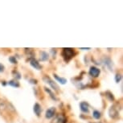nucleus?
Segmentation results:
<instances>
[{
  "mask_svg": "<svg viewBox=\"0 0 123 123\" xmlns=\"http://www.w3.org/2000/svg\"><path fill=\"white\" fill-rule=\"evenodd\" d=\"M80 50H90V48H80Z\"/></svg>",
  "mask_w": 123,
  "mask_h": 123,
  "instance_id": "6ab92c4d",
  "label": "nucleus"
},
{
  "mask_svg": "<svg viewBox=\"0 0 123 123\" xmlns=\"http://www.w3.org/2000/svg\"><path fill=\"white\" fill-rule=\"evenodd\" d=\"M101 113H100L98 110H94L93 113H92V117L97 120L100 119V118H101Z\"/></svg>",
  "mask_w": 123,
  "mask_h": 123,
  "instance_id": "ddd939ff",
  "label": "nucleus"
},
{
  "mask_svg": "<svg viewBox=\"0 0 123 123\" xmlns=\"http://www.w3.org/2000/svg\"><path fill=\"white\" fill-rule=\"evenodd\" d=\"M33 111H34L35 114H36V116H38V117H39V115H40L41 111H42V109H41V106H40V105H39V103H36L34 105Z\"/></svg>",
  "mask_w": 123,
  "mask_h": 123,
  "instance_id": "423d86ee",
  "label": "nucleus"
},
{
  "mask_svg": "<svg viewBox=\"0 0 123 123\" xmlns=\"http://www.w3.org/2000/svg\"><path fill=\"white\" fill-rule=\"evenodd\" d=\"M110 117H113V118L116 117L118 115L117 111L115 110L114 107H111V109L110 110Z\"/></svg>",
  "mask_w": 123,
  "mask_h": 123,
  "instance_id": "9b49d317",
  "label": "nucleus"
},
{
  "mask_svg": "<svg viewBox=\"0 0 123 123\" xmlns=\"http://www.w3.org/2000/svg\"><path fill=\"white\" fill-rule=\"evenodd\" d=\"M43 80H44L45 82L47 83V84L49 85L53 89L55 90V91H58V90H59V87H58V85L55 84L54 81L51 80V79L48 77V76H44V77H43Z\"/></svg>",
  "mask_w": 123,
  "mask_h": 123,
  "instance_id": "f257e3e1",
  "label": "nucleus"
},
{
  "mask_svg": "<svg viewBox=\"0 0 123 123\" xmlns=\"http://www.w3.org/2000/svg\"><path fill=\"white\" fill-rule=\"evenodd\" d=\"M7 84L9 85H11V86L15 87V88L19 87V83H18V81H16V80H11V81H9Z\"/></svg>",
  "mask_w": 123,
  "mask_h": 123,
  "instance_id": "f8f14e48",
  "label": "nucleus"
},
{
  "mask_svg": "<svg viewBox=\"0 0 123 123\" xmlns=\"http://www.w3.org/2000/svg\"><path fill=\"white\" fill-rule=\"evenodd\" d=\"M9 61L12 64H17V60H16L15 57V56H11L9 57Z\"/></svg>",
  "mask_w": 123,
  "mask_h": 123,
  "instance_id": "f3484780",
  "label": "nucleus"
},
{
  "mask_svg": "<svg viewBox=\"0 0 123 123\" xmlns=\"http://www.w3.org/2000/svg\"><path fill=\"white\" fill-rule=\"evenodd\" d=\"M55 113V107H51L46 111L45 117L47 118H48V119H50V118L54 117Z\"/></svg>",
  "mask_w": 123,
  "mask_h": 123,
  "instance_id": "20e7f679",
  "label": "nucleus"
},
{
  "mask_svg": "<svg viewBox=\"0 0 123 123\" xmlns=\"http://www.w3.org/2000/svg\"><path fill=\"white\" fill-rule=\"evenodd\" d=\"M4 69H5V67L3 64H0V73H3Z\"/></svg>",
  "mask_w": 123,
  "mask_h": 123,
  "instance_id": "a211bd4d",
  "label": "nucleus"
},
{
  "mask_svg": "<svg viewBox=\"0 0 123 123\" xmlns=\"http://www.w3.org/2000/svg\"><path fill=\"white\" fill-rule=\"evenodd\" d=\"M45 91H46V92H48V93H49V94H50V97H52V98L53 100H57V99H56V97H55V95H54V94H53V93H52V91H51V90H50V89H48V88H45Z\"/></svg>",
  "mask_w": 123,
  "mask_h": 123,
  "instance_id": "2eb2a0df",
  "label": "nucleus"
},
{
  "mask_svg": "<svg viewBox=\"0 0 123 123\" xmlns=\"http://www.w3.org/2000/svg\"><path fill=\"white\" fill-rule=\"evenodd\" d=\"M54 77L60 85H65L67 83V79L64 78V77H60V76H57L56 74H54Z\"/></svg>",
  "mask_w": 123,
  "mask_h": 123,
  "instance_id": "9d476101",
  "label": "nucleus"
},
{
  "mask_svg": "<svg viewBox=\"0 0 123 123\" xmlns=\"http://www.w3.org/2000/svg\"><path fill=\"white\" fill-rule=\"evenodd\" d=\"M39 60L43 62L48 61L49 60V54L46 52H41L40 54H39Z\"/></svg>",
  "mask_w": 123,
  "mask_h": 123,
  "instance_id": "0eeeda50",
  "label": "nucleus"
},
{
  "mask_svg": "<svg viewBox=\"0 0 123 123\" xmlns=\"http://www.w3.org/2000/svg\"><path fill=\"white\" fill-rule=\"evenodd\" d=\"M121 80H122V75L121 74H117V75L115 76V80L117 83H119Z\"/></svg>",
  "mask_w": 123,
  "mask_h": 123,
  "instance_id": "dca6fc26",
  "label": "nucleus"
},
{
  "mask_svg": "<svg viewBox=\"0 0 123 123\" xmlns=\"http://www.w3.org/2000/svg\"><path fill=\"white\" fill-rule=\"evenodd\" d=\"M6 103L3 100H0V110H5L6 108Z\"/></svg>",
  "mask_w": 123,
  "mask_h": 123,
  "instance_id": "4468645a",
  "label": "nucleus"
},
{
  "mask_svg": "<svg viewBox=\"0 0 123 123\" xmlns=\"http://www.w3.org/2000/svg\"><path fill=\"white\" fill-rule=\"evenodd\" d=\"M30 64L35 69H37V70H40L41 69V65L38 63V61L36 59H31V61H30Z\"/></svg>",
  "mask_w": 123,
  "mask_h": 123,
  "instance_id": "6e6552de",
  "label": "nucleus"
},
{
  "mask_svg": "<svg viewBox=\"0 0 123 123\" xmlns=\"http://www.w3.org/2000/svg\"><path fill=\"white\" fill-rule=\"evenodd\" d=\"M63 55L64 57H68V60L71 59L74 55V51L73 49H71V48H64Z\"/></svg>",
  "mask_w": 123,
  "mask_h": 123,
  "instance_id": "7ed1b4c3",
  "label": "nucleus"
},
{
  "mask_svg": "<svg viewBox=\"0 0 123 123\" xmlns=\"http://www.w3.org/2000/svg\"><path fill=\"white\" fill-rule=\"evenodd\" d=\"M80 110L82 112L84 113H89V104L85 101H82L81 103L80 104Z\"/></svg>",
  "mask_w": 123,
  "mask_h": 123,
  "instance_id": "39448f33",
  "label": "nucleus"
},
{
  "mask_svg": "<svg viewBox=\"0 0 123 123\" xmlns=\"http://www.w3.org/2000/svg\"><path fill=\"white\" fill-rule=\"evenodd\" d=\"M104 62H105V66L107 67V68L110 69V71H113V61L111 60L110 58H105V60H104Z\"/></svg>",
  "mask_w": 123,
  "mask_h": 123,
  "instance_id": "1a4fd4ad",
  "label": "nucleus"
},
{
  "mask_svg": "<svg viewBox=\"0 0 123 123\" xmlns=\"http://www.w3.org/2000/svg\"><path fill=\"white\" fill-rule=\"evenodd\" d=\"M100 73H101V70L95 66H92L89 69V75L92 76V77H97L99 76Z\"/></svg>",
  "mask_w": 123,
  "mask_h": 123,
  "instance_id": "f03ea898",
  "label": "nucleus"
}]
</instances>
